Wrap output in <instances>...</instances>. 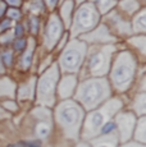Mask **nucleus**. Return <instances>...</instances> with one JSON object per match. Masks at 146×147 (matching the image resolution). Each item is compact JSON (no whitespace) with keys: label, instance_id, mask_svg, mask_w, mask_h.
<instances>
[{"label":"nucleus","instance_id":"f257e3e1","mask_svg":"<svg viewBox=\"0 0 146 147\" xmlns=\"http://www.w3.org/2000/svg\"><path fill=\"white\" fill-rule=\"evenodd\" d=\"M58 118L60 120L62 125L67 131L76 133L78 123L81 120V110L77 106L72 105V104H66V105L60 106V109H59Z\"/></svg>","mask_w":146,"mask_h":147},{"label":"nucleus","instance_id":"f03ea898","mask_svg":"<svg viewBox=\"0 0 146 147\" xmlns=\"http://www.w3.org/2000/svg\"><path fill=\"white\" fill-rule=\"evenodd\" d=\"M105 95V87L100 82H92L83 87L80 94V98L87 107L95 106Z\"/></svg>","mask_w":146,"mask_h":147},{"label":"nucleus","instance_id":"7ed1b4c3","mask_svg":"<svg viewBox=\"0 0 146 147\" xmlns=\"http://www.w3.org/2000/svg\"><path fill=\"white\" fill-rule=\"evenodd\" d=\"M109 111H96L90 117L87 123V131L89 133H95V131H99L103 127V124H106V118L109 117Z\"/></svg>","mask_w":146,"mask_h":147},{"label":"nucleus","instance_id":"20e7f679","mask_svg":"<svg viewBox=\"0 0 146 147\" xmlns=\"http://www.w3.org/2000/svg\"><path fill=\"white\" fill-rule=\"evenodd\" d=\"M133 125V118L131 115H123L119 118V128L122 131V138L127 140L131 134V129Z\"/></svg>","mask_w":146,"mask_h":147},{"label":"nucleus","instance_id":"39448f33","mask_svg":"<svg viewBox=\"0 0 146 147\" xmlns=\"http://www.w3.org/2000/svg\"><path fill=\"white\" fill-rule=\"evenodd\" d=\"M54 83H53V80L50 78H46L41 82L40 86V96L43 100H50L53 96V91H54Z\"/></svg>","mask_w":146,"mask_h":147},{"label":"nucleus","instance_id":"423d86ee","mask_svg":"<svg viewBox=\"0 0 146 147\" xmlns=\"http://www.w3.org/2000/svg\"><path fill=\"white\" fill-rule=\"evenodd\" d=\"M78 61H80V58H78L77 54H74L73 51L67 53L66 56L63 58V64L68 68V69H73V68L78 64Z\"/></svg>","mask_w":146,"mask_h":147},{"label":"nucleus","instance_id":"0eeeda50","mask_svg":"<svg viewBox=\"0 0 146 147\" xmlns=\"http://www.w3.org/2000/svg\"><path fill=\"white\" fill-rule=\"evenodd\" d=\"M94 147H116V142L112 140H104L95 143Z\"/></svg>","mask_w":146,"mask_h":147},{"label":"nucleus","instance_id":"6e6552de","mask_svg":"<svg viewBox=\"0 0 146 147\" xmlns=\"http://www.w3.org/2000/svg\"><path fill=\"white\" fill-rule=\"evenodd\" d=\"M24 46H26V41L24 38H17L14 41V49L21 51V50H24Z\"/></svg>","mask_w":146,"mask_h":147},{"label":"nucleus","instance_id":"1a4fd4ad","mask_svg":"<svg viewBox=\"0 0 146 147\" xmlns=\"http://www.w3.org/2000/svg\"><path fill=\"white\" fill-rule=\"evenodd\" d=\"M3 60H4V63L7 64V65H10V64H12V53H10L9 50L3 53Z\"/></svg>","mask_w":146,"mask_h":147},{"label":"nucleus","instance_id":"9d476101","mask_svg":"<svg viewBox=\"0 0 146 147\" xmlns=\"http://www.w3.org/2000/svg\"><path fill=\"white\" fill-rule=\"evenodd\" d=\"M144 127H145V121L144 119H142L141 121H140V127H139V138H140V141H145L144 138H145V136H144Z\"/></svg>","mask_w":146,"mask_h":147},{"label":"nucleus","instance_id":"9b49d317","mask_svg":"<svg viewBox=\"0 0 146 147\" xmlns=\"http://www.w3.org/2000/svg\"><path fill=\"white\" fill-rule=\"evenodd\" d=\"M9 26H10V21L9 19H4V22L0 23V31L4 32V31H7L8 28H9Z\"/></svg>","mask_w":146,"mask_h":147},{"label":"nucleus","instance_id":"f8f14e48","mask_svg":"<svg viewBox=\"0 0 146 147\" xmlns=\"http://www.w3.org/2000/svg\"><path fill=\"white\" fill-rule=\"evenodd\" d=\"M22 35H23V27H22L21 24H18V26L16 27V36L18 38H21Z\"/></svg>","mask_w":146,"mask_h":147},{"label":"nucleus","instance_id":"ddd939ff","mask_svg":"<svg viewBox=\"0 0 146 147\" xmlns=\"http://www.w3.org/2000/svg\"><path fill=\"white\" fill-rule=\"evenodd\" d=\"M19 17V13L18 12H13V10H10V18H18Z\"/></svg>","mask_w":146,"mask_h":147},{"label":"nucleus","instance_id":"4468645a","mask_svg":"<svg viewBox=\"0 0 146 147\" xmlns=\"http://www.w3.org/2000/svg\"><path fill=\"white\" fill-rule=\"evenodd\" d=\"M4 10H5V5L0 4V17H1V14H4Z\"/></svg>","mask_w":146,"mask_h":147},{"label":"nucleus","instance_id":"2eb2a0df","mask_svg":"<svg viewBox=\"0 0 146 147\" xmlns=\"http://www.w3.org/2000/svg\"><path fill=\"white\" fill-rule=\"evenodd\" d=\"M124 147H141V146H137V145H127V146H124Z\"/></svg>","mask_w":146,"mask_h":147},{"label":"nucleus","instance_id":"dca6fc26","mask_svg":"<svg viewBox=\"0 0 146 147\" xmlns=\"http://www.w3.org/2000/svg\"><path fill=\"white\" fill-rule=\"evenodd\" d=\"M14 147H31V146H26V145H18V146H14Z\"/></svg>","mask_w":146,"mask_h":147},{"label":"nucleus","instance_id":"f3484780","mask_svg":"<svg viewBox=\"0 0 146 147\" xmlns=\"http://www.w3.org/2000/svg\"><path fill=\"white\" fill-rule=\"evenodd\" d=\"M78 147H87L86 145H81V146H78Z\"/></svg>","mask_w":146,"mask_h":147}]
</instances>
